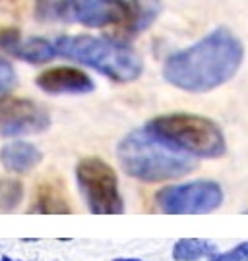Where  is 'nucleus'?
Listing matches in <instances>:
<instances>
[{"instance_id":"1","label":"nucleus","mask_w":248,"mask_h":261,"mask_svg":"<svg viewBox=\"0 0 248 261\" xmlns=\"http://www.w3.org/2000/svg\"><path fill=\"white\" fill-rule=\"evenodd\" d=\"M244 60V45L231 29L217 28L163 64L167 84L188 93H208L233 80Z\"/></svg>"},{"instance_id":"2","label":"nucleus","mask_w":248,"mask_h":261,"mask_svg":"<svg viewBox=\"0 0 248 261\" xmlns=\"http://www.w3.org/2000/svg\"><path fill=\"white\" fill-rule=\"evenodd\" d=\"M117 157L128 176L142 182H165L183 178L196 168V157L171 147L146 126L130 132L117 145Z\"/></svg>"},{"instance_id":"3","label":"nucleus","mask_w":248,"mask_h":261,"mask_svg":"<svg viewBox=\"0 0 248 261\" xmlns=\"http://www.w3.org/2000/svg\"><path fill=\"white\" fill-rule=\"evenodd\" d=\"M55 48L56 55L89 66L119 84L136 82L144 72V62L138 53L112 39L64 35L55 41Z\"/></svg>"},{"instance_id":"4","label":"nucleus","mask_w":248,"mask_h":261,"mask_svg":"<svg viewBox=\"0 0 248 261\" xmlns=\"http://www.w3.org/2000/svg\"><path fill=\"white\" fill-rule=\"evenodd\" d=\"M146 128L171 147L196 159H217L227 151L223 130L206 116L173 112L149 120Z\"/></svg>"},{"instance_id":"5","label":"nucleus","mask_w":248,"mask_h":261,"mask_svg":"<svg viewBox=\"0 0 248 261\" xmlns=\"http://www.w3.org/2000/svg\"><path fill=\"white\" fill-rule=\"evenodd\" d=\"M76 182L92 213L120 215L124 211L117 172L103 159L83 157L76 165Z\"/></svg>"},{"instance_id":"6","label":"nucleus","mask_w":248,"mask_h":261,"mask_svg":"<svg viewBox=\"0 0 248 261\" xmlns=\"http://www.w3.org/2000/svg\"><path fill=\"white\" fill-rule=\"evenodd\" d=\"M41 21H76L87 28H107L124 21L120 0H37Z\"/></svg>"},{"instance_id":"7","label":"nucleus","mask_w":248,"mask_h":261,"mask_svg":"<svg viewBox=\"0 0 248 261\" xmlns=\"http://www.w3.org/2000/svg\"><path fill=\"white\" fill-rule=\"evenodd\" d=\"M157 207L169 215H202L219 209L223 190L213 180H196L188 184H175L155 194Z\"/></svg>"},{"instance_id":"8","label":"nucleus","mask_w":248,"mask_h":261,"mask_svg":"<svg viewBox=\"0 0 248 261\" xmlns=\"http://www.w3.org/2000/svg\"><path fill=\"white\" fill-rule=\"evenodd\" d=\"M51 114L35 101L19 97H0V136L18 138L49 130Z\"/></svg>"},{"instance_id":"9","label":"nucleus","mask_w":248,"mask_h":261,"mask_svg":"<svg viewBox=\"0 0 248 261\" xmlns=\"http://www.w3.org/2000/svg\"><path fill=\"white\" fill-rule=\"evenodd\" d=\"M37 87L49 95H87L95 89V84L78 68L56 66L37 75Z\"/></svg>"},{"instance_id":"10","label":"nucleus","mask_w":248,"mask_h":261,"mask_svg":"<svg viewBox=\"0 0 248 261\" xmlns=\"http://www.w3.org/2000/svg\"><path fill=\"white\" fill-rule=\"evenodd\" d=\"M124 8L122 29L128 37L144 33L157 21L163 2L161 0H120Z\"/></svg>"},{"instance_id":"11","label":"nucleus","mask_w":248,"mask_h":261,"mask_svg":"<svg viewBox=\"0 0 248 261\" xmlns=\"http://www.w3.org/2000/svg\"><path fill=\"white\" fill-rule=\"evenodd\" d=\"M43 161V153L29 141H10L0 149V165L12 174H28Z\"/></svg>"},{"instance_id":"12","label":"nucleus","mask_w":248,"mask_h":261,"mask_svg":"<svg viewBox=\"0 0 248 261\" xmlns=\"http://www.w3.org/2000/svg\"><path fill=\"white\" fill-rule=\"evenodd\" d=\"M31 213H51V215H60V213H70L72 207L66 199L64 190L51 182L45 180L41 182V186L37 188L35 194V203L29 209Z\"/></svg>"},{"instance_id":"13","label":"nucleus","mask_w":248,"mask_h":261,"mask_svg":"<svg viewBox=\"0 0 248 261\" xmlns=\"http://www.w3.org/2000/svg\"><path fill=\"white\" fill-rule=\"evenodd\" d=\"M10 55L24 60V62H29V64H45L56 56V48L55 43H51L47 39L31 37L21 39L18 45L12 48Z\"/></svg>"},{"instance_id":"14","label":"nucleus","mask_w":248,"mask_h":261,"mask_svg":"<svg viewBox=\"0 0 248 261\" xmlns=\"http://www.w3.org/2000/svg\"><path fill=\"white\" fill-rule=\"evenodd\" d=\"M212 244L204 242V240H194V238H184L178 240L173 248V257L176 261H198L200 257L212 255L213 253Z\"/></svg>"},{"instance_id":"15","label":"nucleus","mask_w":248,"mask_h":261,"mask_svg":"<svg viewBox=\"0 0 248 261\" xmlns=\"http://www.w3.org/2000/svg\"><path fill=\"white\" fill-rule=\"evenodd\" d=\"M24 199V184L18 178H0V211L10 213Z\"/></svg>"},{"instance_id":"16","label":"nucleus","mask_w":248,"mask_h":261,"mask_svg":"<svg viewBox=\"0 0 248 261\" xmlns=\"http://www.w3.org/2000/svg\"><path fill=\"white\" fill-rule=\"evenodd\" d=\"M16 84H18V75L14 66L0 56V97H6L16 87Z\"/></svg>"},{"instance_id":"17","label":"nucleus","mask_w":248,"mask_h":261,"mask_svg":"<svg viewBox=\"0 0 248 261\" xmlns=\"http://www.w3.org/2000/svg\"><path fill=\"white\" fill-rule=\"evenodd\" d=\"M212 261H248V242H242L233 250L215 255L212 257Z\"/></svg>"},{"instance_id":"18","label":"nucleus","mask_w":248,"mask_h":261,"mask_svg":"<svg viewBox=\"0 0 248 261\" xmlns=\"http://www.w3.org/2000/svg\"><path fill=\"white\" fill-rule=\"evenodd\" d=\"M19 41H21V35L18 29H2L0 31V48L4 53H12V48L16 47Z\"/></svg>"},{"instance_id":"19","label":"nucleus","mask_w":248,"mask_h":261,"mask_svg":"<svg viewBox=\"0 0 248 261\" xmlns=\"http://www.w3.org/2000/svg\"><path fill=\"white\" fill-rule=\"evenodd\" d=\"M115 261H142V259H136V257H119V259Z\"/></svg>"},{"instance_id":"20","label":"nucleus","mask_w":248,"mask_h":261,"mask_svg":"<svg viewBox=\"0 0 248 261\" xmlns=\"http://www.w3.org/2000/svg\"><path fill=\"white\" fill-rule=\"evenodd\" d=\"M2 261H12L10 257H2Z\"/></svg>"}]
</instances>
